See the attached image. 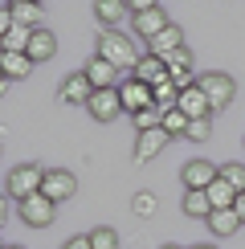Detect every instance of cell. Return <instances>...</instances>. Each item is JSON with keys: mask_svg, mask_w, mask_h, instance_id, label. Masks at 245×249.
<instances>
[{"mask_svg": "<svg viewBox=\"0 0 245 249\" xmlns=\"http://www.w3.org/2000/svg\"><path fill=\"white\" fill-rule=\"evenodd\" d=\"M192 249H217V245H192Z\"/></svg>", "mask_w": 245, "mask_h": 249, "instance_id": "836d02e7", "label": "cell"}, {"mask_svg": "<svg viewBox=\"0 0 245 249\" xmlns=\"http://www.w3.org/2000/svg\"><path fill=\"white\" fill-rule=\"evenodd\" d=\"M98 57H106L115 70H135V66H139L135 41H131V33H119V29L98 33Z\"/></svg>", "mask_w": 245, "mask_h": 249, "instance_id": "6da1fadb", "label": "cell"}, {"mask_svg": "<svg viewBox=\"0 0 245 249\" xmlns=\"http://www.w3.org/2000/svg\"><path fill=\"white\" fill-rule=\"evenodd\" d=\"M0 4H17V0H0Z\"/></svg>", "mask_w": 245, "mask_h": 249, "instance_id": "d590c367", "label": "cell"}, {"mask_svg": "<svg viewBox=\"0 0 245 249\" xmlns=\"http://www.w3.org/2000/svg\"><path fill=\"white\" fill-rule=\"evenodd\" d=\"M180 110H184L188 119H212V102H209V94H204L200 86L180 90Z\"/></svg>", "mask_w": 245, "mask_h": 249, "instance_id": "9a60e30c", "label": "cell"}, {"mask_svg": "<svg viewBox=\"0 0 245 249\" xmlns=\"http://www.w3.org/2000/svg\"><path fill=\"white\" fill-rule=\"evenodd\" d=\"M17 213H20V221L33 225V229H49L53 216H57V204L49 200L45 192H37V196H25V200L17 204Z\"/></svg>", "mask_w": 245, "mask_h": 249, "instance_id": "277c9868", "label": "cell"}, {"mask_svg": "<svg viewBox=\"0 0 245 249\" xmlns=\"http://www.w3.org/2000/svg\"><path fill=\"white\" fill-rule=\"evenodd\" d=\"M163 249H180V245H163Z\"/></svg>", "mask_w": 245, "mask_h": 249, "instance_id": "8d00e7d4", "label": "cell"}, {"mask_svg": "<svg viewBox=\"0 0 245 249\" xmlns=\"http://www.w3.org/2000/svg\"><path fill=\"white\" fill-rule=\"evenodd\" d=\"M188 115H184V110L180 107H172V110H163V131H168V135H188Z\"/></svg>", "mask_w": 245, "mask_h": 249, "instance_id": "484cf974", "label": "cell"}, {"mask_svg": "<svg viewBox=\"0 0 245 249\" xmlns=\"http://www.w3.org/2000/svg\"><path fill=\"white\" fill-rule=\"evenodd\" d=\"M82 74L90 78V86H94V90H119V70L110 66L106 57H98V53L82 66Z\"/></svg>", "mask_w": 245, "mask_h": 249, "instance_id": "ba28073f", "label": "cell"}, {"mask_svg": "<svg viewBox=\"0 0 245 249\" xmlns=\"http://www.w3.org/2000/svg\"><path fill=\"white\" fill-rule=\"evenodd\" d=\"M61 249H94V245H90V237H70Z\"/></svg>", "mask_w": 245, "mask_h": 249, "instance_id": "1f68e13d", "label": "cell"}, {"mask_svg": "<svg viewBox=\"0 0 245 249\" xmlns=\"http://www.w3.org/2000/svg\"><path fill=\"white\" fill-rule=\"evenodd\" d=\"M41 184H45V168H41V163H17V168L8 172L4 188H8V196H17V204H20L25 196H37Z\"/></svg>", "mask_w": 245, "mask_h": 249, "instance_id": "7a4b0ae2", "label": "cell"}, {"mask_svg": "<svg viewBox=\"0 0 245 249\" xmlns=\"http://www.w3.org/2000/svg\"><path fill=\"white\" fill-rule=\"evenodd\" d=\"M233 213L241 216V225H245V192H237V204H233Z\"/></svg>", "mask_w": 245, "mask_h": 249, "instance_id": "d6a6232c", "label": "cell"}, {"mask_svg": "<svg viewBox=\"0 0 245 249\" xmlns=\"http://www.w3.org/2000/svg\"><path fill=\"white\" fill-rule=\"evenodd\" d=\"M217 176H221V168H217L212 160H188V163H184V172H180V184H184V188H200V192H209Z\"/></svg>", "mask_w": 245, "mask_h": 249, "instance_id": "52a82bcc", "label": "cell"}, {"mask_svg": "<svg viewBox=\"0 0 245 249\" xmlns=\"http://www.w3.org/2000/svg\"><path fill=\"white\" fill-rule=\"evenodd\" d=\"M13 20L25 29H41V4H29V0H17L13 4Z\"/></svg>", "mask_w": 245, "mask_h": 249, "instance_id": "cb8c5ba5", "label": "cell"}, {"mask_svg": "<svg viewBox=\"0 0 245 249\" xmlns=\"http://www.w3.org/2000/svg\"><path fill=\"white\" fill-rule=\"evenodd\" d=\"M196 86L209 94L212 110H225L233 98H237V82H233L229 74H221V70H209V74H200V78H196Z\"/></svg>", "mask_w": 245, "mask_h": 249, "instance_id": "3957f363", "label": "cell"}, {"mask_svg": "<svg viewBox=\"0 0 245 249\" xmlns=\"http://www.w3.org/2000/svg\"><path fill=\"white\" fill-rule=\"evenodd\" d=\"M57 98H61V102H70V107H82V102L94 98V86H90V78L82 74V70H74V74H70V78L57 86Z\"/></svg>", "mask_w": 245, "mask_h": 249, "instance_id": "9c48e42d", "label": "cell"}, {"mask_svg": "<svg viewBox=\"0 0 245 249\" xmlns=\"http://www.w3.org/2000/svg\"><path fill=\"white\" fill-rule=\"evenodd\" d=\"M29 4H41V0H29Z\"/></svg>", "mask_w": 245, "mask_h": 249, "instance_id": "74e56055", "label": "cell"}, {"mask_svg": "<svg viewBox=\"0 0 245 249\" xmlns=\"http://www.w3.org/2000/svg\"><path fill=\"white\" fill-rule=\"evenodd\" d=\"M41 192H45L53 204L74 200V196H78V176L66 172V168H45V184H41Z\"/></svg>", "mask_w": 245, "mask_h": 249, "instance_id": "5b68a950", "label": "cell"}, {"mask_svg": "<svg viewBox=\"0 0 245 249\" xmlns=\"http://www.w3.org/2000/svg\"><path fill=\"white\" fill-rule=\"evenodd\" d=\"M119 98H122V110H127V115H139V110L156 107L151 86H147V82H139V78H122L119 82Z\"/></svg>", "mask_w": 245, "mask_h": 249, "instance_id": "8992f818", "label": "cell"}, {"mask_svg": "<svg viewBox=\"0 0 245 249\" xmlns=\"http://www.w3.org/2000/svg\"><path fill=\"white\" fill-rule=\"evenodd\" d=\"M53 53H57V37L49 33L45 25L33 29V41H29V57H33V61H49Z\"/></svg>", "mask_w": 245, "mask_h": 249, "instance_id": "ac0fdd59", "label": "cell"}, {"mask_svg": "<svg viewBox=\"0 0 245 249\" xmlns=\"http://www.w3.org/2000/svg\"><path fill=\"white\" fill-rule=\"evenodd\" d=\"M172 20L163 17V8H151V13H139V17H131V33H139L143 41H151V37H159L163 29H168Z\"/></svg>", "mask_w": 245, "mask_h": 249, "instance_id": "4fadbf2b", "label": "cell"}, {"mask_svg": "<svg viewBox=\"0 0 245 249\" xmlns=\"http://www.w3.org/2000/svg\"><path fill=\"white\" fill-rule=\"evenodd\" d=\"M221 180H229L237 192H245V163H221Z\"/></svg>", "mask_w": 245, "mask_h": 249, "instance_id": "f1b7e54d", "label": "cell"}, {"mask_svg": "<svg viewBox=\"0 0 245 249\" xmlns=\"http://www.w3.org/2000/svg\"><path fill=\"white\" fill-rule=\"evenodd\" d=\"M86 110H90L98 123L119 119V115H122V98H119V90H94V98L86 102Z\"/></svg>", "mask_w": 245, "mask_h": 249, "instance_id": "30bf717a", "label": "cell"}, {"mask_svg": "<svg viewBox=\"0 0 245 249\" xmlns=\"http://www.w3.org/2000/svg\"><path fill=\"white\" fill-rule=\"evenodd\" d=\"M209 229L217 233V237H233V233L241 229V216L233 213V209H217V213L209 216Z\"/></svg>", "mask_w": 245, "mask_h": 249, "instance_id": "7402d4cb", "label": "cell"}, {"mask_svg": "<svg viewBox=\"0 0 245 249\" xmlns=\"http://www.w3.org/2000/svg\"><path fill=\"white\" fill-rule=\"evenodd\" d=\"M163 61H168V78L176 82L180 90L196 86V78H192V53H188V45H184V49H176V53H168Z\"/></svg>", "mask_w": 245, "mask_h": 249, "instance_id": "7c38bea8", "label": "cell"}, {"mask_svg": "<svg viewBox=\"0 0 245 249\" xmlns=\"http://www.w3.org/2000/svg\"><path fill=\"white\" fill-rule=\"evenodd\" d=\"M131 78L147 82V86H159V82H168V61L156 57V53H143V57H139V66L131 70Z\"/></svg>", "mask_w": 245, "mask_h": 249, "instance_id": "5bb4252c", "label": "cell"}, {"mask_svg": "<svg viewBox=\"0 0 245 249\" xmlns=\"http://www.w3.org/2000/svg\"><path fill=\"white\" fill-rule=\"evenodd\" d=\"M4 249H25V245H4Z\"/></svg>", "mask_w": 245, "mask_h": 249, "instance_id": "e575fe53", "label": "cell"}, {"mask_svg": "<svg viewBox=\"0 0 245 249\" xmlns=\"http://www.w3.org/2000/svg\"><path fill=\"white\" fill-rule=\"evenodd\" d=\"M168 139H172V135L163 131V127H156V131H139V135H135V163L156 160V155L168 147Z\"/></svg>", "mask_w": 245, "mask_h": 249, "instance_id": "8fae6325", "label": "cell"}, {"mask_svg": "<svg viewBox=\"0 0 245 249\" xmlns=\"http://www.w3.org/2000/svg\"><path fill=\"white\" fill-rule=\"evenodd\" d=\"M29 41H33V29L13 25L4 37H0V53H29Z\"/></svg>", "mask_w": 245, "mask_h": 249, "instance_id": "44dd1931", "label": "cell"}, {"mask_svg": "<svg viewBox=\"0 0 245 249\" xmlns=\"http://www.w3.org/2000/svg\"><path fill=\"white\" fill-rule=\"evenodd\" d=\"M209 135H212V123H209V119H192V123H188V135H184V139H192V143H204Z\"/></svg>", "mask_w": 245, "mask_h": 249, "instance_id": "f546056e", "label": "cell"}, {"mask_svg": "<svg viewBox=\"0 0 245 249\" xmlns=\"http://www.w3.org/2000/svg\"><path fill=\"white\" fill-rule=\"evenodd\" d=\"M127 13H131L127 0H94V17H98L106 29H119V20L127 17Z\"/></svg>", "mask_w": 245, "mask_h": 249, "instance_id": "d6986e66", "label": "cell"}, {"mask_svg": "<svg viewBox=\"0 0 245 249\" xmlns=\"http://www.w3.org/2000/svg\"><path fill=\"white\" fill-rule=\"evenodd\" d=\"M127 8H131V17H139V13H151V8H159V0H127Z\"/></svg>", "mask_w": 245, "mask_h": 249, "instance_id": "4dcf8cb0", "label": "cell"}, {"mask_svg": "<svg viewBox=\"0 0 245 249\" xmlns=\"http://www.w3.org/2000/svg\"><path fill=\"white\" fill-rule=\"evenodd\" d=\"M156 209H159L156 192H135V200H131V213L135 216H156Z\"/></svg>", "mask_w": 245, "mask_h": 249, "instance_id": "4316f807", "label": "cell"}, {"mask_svg": "<svg viewBox=\"0 0 245 249\" xmlns=\"http://www.w3.org/2000/svg\"><path fill=\"white\" fill-rule=\"evenodd\" d=\"M184 216H204L209 221L212 216V200H209V192H200V188H184Z\"/></svg>", "mask_w": 245, "mask_h": 249, "instance_id": "ffe728a7", "label": "cell"}, {"mask_svg": "<svg viewBox=\"0 0 245 249\" xmlns=\"http://www.w3.org/2000/svg\"><path fill=\"white\" fill-rule=\"evenodd\" d=\"M176 49H184V33L176 25H168L159 37L147 41V53H156V57H168V53H176Z\"/></svg>", "mask_w": 245, "mask_h": 249, "instance_id": "2e32d148", "label": "cell"}, {"mask_svg": "<svg viewBox=\"0 0 245 249\" xmlns=\"http://www.w3.org/2000/svg\"><path fill=\"white\" fill-rule=\"evenodd\" d=\"M90 245L94 249H119V229H106V225H102V229L90 233Z\"/></svg>", "mask_w": 245, "mask_h": 249, "instance_id": "83f0119b", "label": "cell"}, {"mask_svg": "<svg viewBox=\"0 0 245 249\" xmlns=\"http://www.w3.org/2000/svg\"><path fill=\"white\" fill-rule=\"evenodd\" d=\"M151 94H156V107L159 110H172V107H180V86L176 82H159V86H151Z\"/></svg>", "mask_w": 245, "mask_h": 249, "instance_id": "d4e9b609", "label": "cell"}, {"mask_svg": "<svg viewBox=\"0 0 245 249\" xmlns=\"http://www.w3.org/2000/svg\"><path fill=\"white\" fill-rule=\"evenodd\" d=\"M37 61L29 53H0V70H4V82H20L29 78V70H33Z\"/></svg>", "mask_w": 245, "mask_h": 249, "instance_id": "e0dca14e", "label": "cell"}, {"mask_svg": "<svg viewBox=\"0 0 245 249\" xmlns=\"http://www.w3.org/2000/svg\"><path fill=\"white\" fill-rule=\"evenodd\" d=\"M209 200H212V213L217 209H233V204H237V188H233L229 180H212V188H209Z\"/></svg>", "mask_w": 245, "mask_h": 249, "instance_id": "603a6c76", "label": "cell"}]
</instances>
